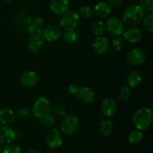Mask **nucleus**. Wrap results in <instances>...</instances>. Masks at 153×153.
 Listing matches in <instances>:
<instances>
[{"label":"nucleus","mask_w":153,"mask_h":153,"mask_svg":"<svg viewBox=\"0 0 153 153\" xmlns=\"http://www.w3.org/2000/svg\"><path fill=\"white\" fill-rule=\"evenodd\" d=\"M153 114L152 109L144 107L134 112L132 117V123L137 129L145 131L150 127L152 123Z\"/></svg>","instance_id":"nucleus-1"},{"label":"nucleus","mask_w":153,"mask_h":153,"mask_svg":"<svg viewBox=\"0 0 153 153\" xmlns=\"http://www.w3.org/2000/svg\"><path fill=\"white\" fill-rule=\"evenodd\" d=\"M145 16V12L140 6L131 5L128 7L122 15V21L128 25H135L141 22Z\"/></svg>","instance_id":"nucleus-2"},{"label":"nucleus","mask_w":153,"mask_h":153,"mask_svg":"<svg viewBox=\"0 0 153 153\" xmlns=\"http://www.w3.org/2000/svg\"><path fill=\"white\" fill-rule=\"evenodd\" d=\"M52 112V105L50 101L45 97L37 98L34 102L32 113L37 119H43Z\"/></svg>","instance_id":"nucleus-3"},{"label":"nucleus","mask_w":153,"mask_h":153,"mask_svg":"<svg viewBox=\"0 0 153 153\" xmlns=\"http://www.w3.org/2000/svg\"><path fill=\"white\" fill-rule=\"evenodd\" d=\"M80 16L73 10H68L62 15L60 20V27L64 31L74 29L79 24Z\"/></svg>","instance_id":"nucleus-4"},{"label":"nucleus","mask_w":153,"mask_h":153,"mask_svg":"<svg viewBox=\"0 0 153 153\" xmlns=\"http://www.w3.org/2000/svg\"><path fill=\"white\" fill-rule=\"evenodd\" d=\"M79 126V117L76 114H70L63 119L61 124V130L66 135H70L77 131Z\"/></svg>","instance_id":"nucleus-5"},{"label":"nucleus","mask_w":153,"mask_h":153,"mask_svg":"<svg viewBox=\"0 0 153 153\" xmlns=\"http://www.w3.org/2000/svg\"><path fill=\"white\" fill-rule=\"evenodd\" d=\"M106 31L114 37L123 34L125 28L124 23L120 19L117 17H111L106 22Z\"/></svg>","instance_id":"nucleus-6"},{"label":"nucleus","mask_w":153,"mask_h":153,"mask_svg":"<svg viewBox=\"0 0 153 153\" xmlns=\"http://www.w3.org/2000/svg\"><path fill=\"white\" fill-rule=\"evenodd\" d=\"M127 62L132 66H138L146 60V52L140 48H134L128 52Z\"/></svg>","instance_id":"nucleus-7"},{"label":"nucleus","mask_w":153,"mask_h":153,"mask_svg":"<svg viewBox=\"0 0 153 153\" xmlns=\"http://www.w3.org/2000/svg\"><path fill=\"white\" fill-rule=\"evenodd\" d=\"M46 143L48 147L52 149H56L61 147L63 143L61 132L57 128H52L49 131L46 136Z\"/></svg>","instance_id":"nucleus-8"},{"label":"nucleus","mask_w":153,"mask_h":153,"mask_svg":"<svg viewBox=\"0 0 153 153\" xmlns=\"http://www.w3.org/2000/svg\"><path fill=\"white\" fill-rule=\"evenodd\" d=\"M42 34L45 40L49 42H55L62 35V29L58 25L50 24L45 27Z\"/></svg>","instance_id":"nucleus-9"},{"label":"nucleus","mask_w":153,"mask_h":153,"mask_svg":"<svg viewBox=\"0 0 153 153\" xmlns=\"http://www.w3.org/2000/svg\"><path fill=\"white\" fill-rule=\"evenodd\" d=\"M49 7L55 14L63 15L69 10L70 2L68 0H50Z\"/></svg>","instance_id":"nucleus-10"},{"label":"nucleus","mask_w":153,"mask_h":153,"mask_svg":"<svg viewBox=\"0 0 153 153\" xmlns=\"http://www.w3.org/2000/svg\"><path fill=\"white\" fill-rule=\"evenodd\" d=\"M123 34L124 39L131 43L138 42L142 38V36H143L141 29L139 28L138 27L134 26V25L128 27V28L124 30Z\"/></svg>","instance_id":"nucleus-11"},{"label":"nucleus","mask_w":153,"mask_h":153,"mask_svg":"<svg viewBox=\"0 0 153 153\" xmlns=\"http://www.w3.org/2000/svg\"><path fill=\"white\" fill-rule=\"evenodd\" d=\"M76 95L81 102L86 105L92 104L95 100L94 92L88 87L79 88Z\"/></svg>","instance_id":"nucleus-12"},{"label":"nucleus","mask_w":153,"mask_h":153,"mask_svg":"<svg viewBox=\"0 0 153 153\" xmlns=\"http://www.w3.org/2000/svg\"><path fill=\"white\" fill-rule=\"evenodd\" d=\"M16 131L7 125L0 126V142L4 144L12 143L16 139Z\"/></svg>","instance_id":"nucleus-13"},{"label":"nucleus","mask_w":153,"mask_h":153,"mask_svg":"<svg viewBox=\"0 0 153 153\" xmlns=\"http://www.w3.org/2000/svg\"><path fill=\"white\" fill-rule=\"evenodd\" d=\"M109 46H110V43H109L108 40L104 35L97 36L92 44L93 49L98 55H103L106 53L108 50Z\"/></svg>","instance_id":"nucleus-14"},{"label":"nucleus","mask_w":153,"mask_h":153,"mask_svg":"<svg viewBox=\"0 0 153 153\" xmlns=\"http://www.w3.org/2000/svg\"><path fill=\"white\" fill-rule=\"evenodd\" d=\"M43 34H31L28 42V46L29 51L33 54H36L41 49L43 46Z\"/></svg>","instance_id":"nucleus-15"},{"label":"nucleus","mask_w":153,"mask_h":153,"mask_svg":"<svg viewBox=\"0 0 153 153\" xmlns=\"http://www.w3.org/2000/svg\"><path fill=\"white\" fill-rule=\"evenodd\" d=\"M39 81V76L34 71L28 70L22 74L20 77V82L26 88H32L35 86Z\"/></svg>","instance_id":"nucleus-16"},{"label":"nucleus","mask_w":153,"mask_h":153,"mask_svg":"<svg viewBox=\"0 0 153 153\" xmlns=\"http://www.w3.org/2000/svg\"><path fill=\"white\" fill-rule=\"evenodd\" d=\"M102 111L105 117H113L117 112V104L111 98H105L102 102Z\"/></svg>","instance_id":"nucleus-17"},{"label":"nucleus","mask_w":153,"mask_h":153,"mask_svg":"<svg viewBox=\"0 0 153 153\" xmlns=\"http://www.w3.org/2000/svg\"><path fill=\"white\" fill-rule=\"evenodd\" d=\"M94 12L98 17L106 18L111 13V7L105 1H100L95 5Z\"/></svg>","instance_id":"nucleus-18"},{"label":"nucleus","mask_w":153,"mask_h":153,"mask_svg":"<svg viewBox=\"0 0 153 153\" xmlns=\"http://www.w3.org/2000/svg\"><path fill=\"white\" fill-rule=\"evenodd\" d=\"M45 27H46V23L44 20L40 17H35L31 21L28 31L31 34H42Z\"/></svg>","instance_id":"nucleus-19"},{"label":"nucleus","mask_w":153,"mask_h":153,"mask_svg":"<svg viewBox=\"0 0 153 153\" xmlns=\"http://www.w3.org/2000/svg\"><path fill=\"white\" fill-rule=\"evenodd\" d=\"M16 119L15 113L10 108H2L0 110V123L9 125L13 123Z\"/></svg>","instance_id":"nucleus-20"},{"label":"nucleus","mask_w":153,"mask_h":153,"mask_svg":"<svg viewBox=\"0 0 153 153\" xmlns=\"http://www.w3.org/2000/svg\"><path fill=\"white\" fill-rule=\"evenodd\" d=\"M142 76L139 72L132 70L128 74L126 79L127 85L130 88H136L141 84Z\"/></svg>","instance_id":"nucleus-21"},{"label":"nucleus","mask_w":153,"mask_h":153,"mask_svg":"<svg viewBox=\"0 0 153 153\" xmlns=\"http://www.w3.org/2000/svg\"><path fill=\"white\" fill-rule=\"evenodd\" d=\"M114 129V124L111 120L105 119L101 121L100 125V132L104 137H108Z\"/></svg>","instance_id":"nucleus-22"},{"label":"nucleus","mask_w":153,"mask_h":153,"mask_svg":"<svg viewBox=\"0 0 153 153\" xmlns=\"http://www.w3.org/2000/svg\"><path fill=\"white\" fill-rule=\"evenodd\" d=\"M91 29L97 36H103L106 31L105 25L100 20L94 21L91 25Z\"/></svg>","instance_id":"nucleus-23"},{"label":"nucleus","mask_w":153,"mask_h":153,"mask_svg":"<svg viewBox=\"0 0 153 153\" xmlns=\"http://www.w3.org/2000/svg\"><path fill=\"white\" fill-rule=\"evenodd\" d=\"M143 138V134L142 131L140 130H133L129 133L128 136V140L131 144H138L142 141Z\"/></svg>","instance_id":"nucleus-24"},{"label":"nucleus","mask_w":153,"mask_h":153,"mask_svg":"<svg viewBox=\"0 0 153 153\" xmlns=\"http://www.w3.org/2000/svg\"><path fill=\"white\" fill-rule=\"evenodd\" d=\"M78 39V33L74 29L67 30L64 34V40L67 43H74Z\"/></svg>","instance_id":"nucleus-25"},{"label":"nucleus","mask_w":153,"mask_h":153,"mask_svg":"<svg viewBox=\"0 0 153 153\" xmlns=\"http://www.w3.org/2000/svg\"><path fill=\"white\" fill-rule=\"evenodd\" d=\"M137 5L140 6L144 12L152 13L153 11V1L152 0H137Z\"/></svg>","instance_id":"nucleus-26"},{"label":"nucleus","mask_w":153,"mask_h":153,"mask_svg":"<svg viewBox=\"0 0 153 153\" xmlns=\"http://www.w3.org/2000/svg\"><path fill=\"white\" fill-rule=\"evenodd\" d=\"M1 150H2V153H21L20 146L13 143L6 144Z\"/></svg>","instance_id":"nucleus-27"},{"label":"nucleus","mask_w":153,"mask_h":153,"mask_svg":"<svg viewBox=\"0 0 153 153\" xmlns=\"http://www.w3.org/2000/svg\"><path fill=\"white\" fill-rule=\"evenodd\" d=\"M143 26L146 28V31H149V32H152L153 31V15L152 13H149L147 16L143 17Z\"/></svg>","instance_id":"nucleus-28"},{"label":"nucleus","mask_w":153,"mask_h":153,"mask_svg":"<svg viewBox=\"0 0 153 153\" xmlns=\"http://www.w3.org/2000/svg\"><path fill=\"white\" fill-rule=\"evenodd\" d=\"M79 14L84 18H91L94 14V9L89 5H84L79 9Z\"/></svg>","instance_id":"nucleus-29"},{"label":"nucleus","mask_w":153,"mask_h":153,"mask_svg":"<svg viewBox=\"0 0 153 153\" xmlns=\"http://www.w3.org/2000/svg\"><path fill=\"white\" fill-rule=\"evenodd\" d=\"M52 111L57 116H64L66 114L65 106L62 103H56L52 107Z\"/></svg>","instance_id":"nucleus-30"},{"label":"nucleus","mask_w":153,"mask_h":153,"mask_svg":"<svg viewBox=\"0 0 153 153\" xmlns=\"http://www.w3.org/2000/svg\"><path fill=\"white\" fill-rule=\"evenodd\" d=\"M112 46L116 51H121L124 47V40L120 36L115 37L112 40Z\"/></svg>","instance_id":"nucleus-31"},{"label":"nucleus","mask_w":153,"mask_h":153,"mask_svg":"<svg viewBox=\"0 0 153 153\" xmlns=\"http://www.w3.org/2000/svg\"><path fill=\"white\" fill-rule=\"evenodd\" d=\"M131 96V89L128 86L122 87L119 91V97L123 101L128 100Z\"/></svg>","instance_id":"nucleus-32"},{"label":"nucleus","mask_w":153,"mask_h":153,"mask_svg":"<svg viewBox=\"0 0 153 153\" xmlns=\"http://www.w3.org/2000/svg\"><path fill=\"white\" fill-rule=\"evenodd\" d=\"M31 114V111L29 109L26 108H20L18 109L17 112H16V115L20 119H26Z\"/></svg>","instance_id":"nucleus-33"},{"label":"nucleus","mask_w":153,"mask_h":153,"mask_svg":"<svg viewBox=\"0 0 153 153\" xmlns=\"http://www.w3.org/2000/svg\"><path fill=\"white\" fill-rule=\"evenodd\" d=\"M41 122L42 123H43V125L45 126L50 127V126H52L55 124V120L53 116L49 114L48 115V116L45 117L43 118V119H41Z\"/></svg>","instance_id":"nucleus-34"},{"label":"nucleus","mask_w":153,"mask_h":153,"mask_svg":"<svg viewBox=\"0 0 153 153\" xmlns=\"http://www.w3.org/2000/svg\"><path fill=\"white\" fill-rule=\"evenodd\" d=\"M123 0H108V4L113 7H119L122 5Z\"/></svg>","instance_id":"nucleus-35"},{"label":"nucleus","mask_w":153,"mask_h":153,"mask_svg":"<svg viewBox=\"0 0 153 153\" xmlns=\"http://www.w3.org/2000/svg\"><path fill=\"white\" fill-rule=\"evenodd\" d=\"M79 88L78 87V85H75V84H71V85L68 87V92L70 93L71 95H76Z\"/></svg>","instance_id":"nucleus-36"},{"label":"nucleus","mask_w":153,"mask_h":153,"mask_svg":"<svg viewBox=\"0 0 153 153\" xmlns=\"http://www.w3.org/2000/svg\"><path fill=\"white\" fill-rule=\"evenodd\" d=\"M27 153H40L37 149H31L28 150V152Z\"/></svg>","instance_id":"nucleus-37"},{"label":"nucleus","mask_w":153,"mask_h":153,"mask_svg":"<svg viewBox=\"0 0 153 153\" xmlns=\"http://www.w3.org/2000/svg\"><path fill=\"white\" fill-rule=\"evenodd\" d=\"M3 1H4V2H6V3H10V2H11V1H13V0H2Z\"/></svg>","instance_id":"nucleus-38"},{"label":"nucleus","mask_w":153,"mask_h":153,"mask_svg":"<svg viewBox=\"0 0 153 153\" xmlns=\"http://www.w3.org/2000/svg\"><path fill=\"white\" fill-rule=\"evenodd\" d=\"M1 149H2V146H1V143L0 142V152L1 151Z\"/></svg>","instance_id":"nucleus-39"}]
</instances>
